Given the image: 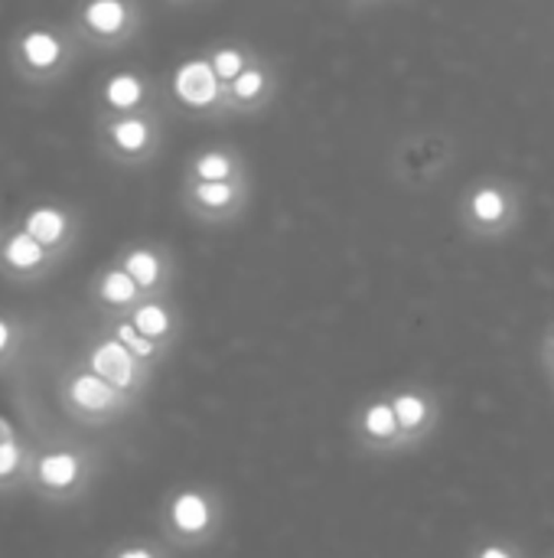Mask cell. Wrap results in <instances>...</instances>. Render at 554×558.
Returning a JSON list of instances; mask_svg holds the SVG:
<instances>
[{
	"label": "cell",
	"instance_id": "1",
	"mask_svg": "<svg viewBox=\"0 0 554 558\" xmlns=\"http://www.w3.org/2000/svg\"><path fill=\"white\" fill-rule=\"evenodd\" d=\"M229 504L219 487L183 484L160 507V536L173 549H206L216 546L225 533Z\"/></svg>",
	"mask_w": 554,
	"mask_h": 558
},
{
	"label": "cell",
	"instance_id": "28",
	"mask_svg": "<svg viewBox=\"0 0 554 558\" xmlns=\"http://www.w3.org/2000/svg\"><path fill=\"white\" fill-rule=\"evenodd\" d=\"M10 438H16V428L7 415H0V441H10Z\"/></svg>",
	"mask_w": 554,
	"mask_h": 558
},
{
	"label": "cell",
	"instance_id": "15",
	"mask_svg": "<svg viewBox=\"0 0 554 558\" xmlns=\"http://www.w3.org/2000/svg\"><path fill=\"white\" fill-rule=\"evenodd\" d=\"M16 226L26 229L39 245H46L59 258H65L72 252V245L82 232L78 213L62 203H33L20 213Z\"/></svg>",
	"mask_w": 554,
	"mask_h": 558
},
{
	"label": "cell",
	"instance_id": "26",
	"mask_svg": "<svg viewBox=\"0 0 554 558\" xmlns=\"http://www.w3.org/2000/svg\"><path fill=\"white\" fill-rule=\"evenodd\" d=\"M108 558H170V553L160 546V543H144V539H134V543H124L118 546Z\"/></svg>",
	"mask_w": 554,
	"mask_h": 558
},
{
	"label": "cell",
	"instance_id": "2",
	"mask_svg": "<svg viewBox=\"0 0 554 558\" xmlns=\"http://www.w3.org/2000/svg\"><path fill=\"white\" fill-rule=\"evenodd\" d=\"M526 219V193L509 177H477L457 199V222L473 242H503Z\"/></svg>",
	"mask_w": 554,
	"mask_h": 558
},
{
	"label": "cell",
	"instance_id": "30",
	"mask_svg": "<svg viewBox=\"0 0 554 558\" xmlns=\"http://www.w3.org/2000/svg\"><path fill=\"white\" fill-rule=\"evenodd\" d=\"M170 3H189V0H170Z\"/></svg>",
	"mask_w": 554,
	"mask_h": 558
},
{
	"label": "cell",
	"instance_id": "22",
	"mask_svg": "<svg viewBox=\"0 0 554 558\" xmlns=\"http://www.w3.org/2000/svg\"><path fill=\"white\" fill-rule=\"evenodd\" d=\"M206 56H209V65H212V72L219 75V82L222 85H229L255 56H258V49L251 46V43H238V39H229V43H216V46H209L206 49Z\"/></svg>",
	"mask_w": 554,
	"mask_h": 558
},
{
	"label": "cell",
	"instance_id": "12",
	"mask_svg": "<svg viewBox=\"0 0 554 558\" xmlns=\"http://www.w3.org/2000/svg\"><path fill=\"white\" fill-rule=\"evenodd\" d=\"M170 101L189 114L225 118V85L209 65V56H189L170 75Z\"/></svg>",
	"mask_w": 554,
	"mask_h": 558
},
{
	"label": "cell",
	"instance_id": "20",
	"mask_svg": "<svg viewBox=\"0 0 554 558\" xmlns=\"http://www.w3.org/2000/svg\"><path fill=\"white\" fill-rule=\"evenodd\" d=\"M127 320L153 343L167 347L173 353V347L180 343V333H183V317L173 304V298H144L140 304H134L127 311Z\"/></svg>",
	"mask_w": 554,
	"mask_h": 558
},
{
	"label": "cell",
	"instance_id": "16",
	"mask_svg": "<svg viewBox=\"0 0 554 558\" xmlns=\"http://www.w3.org/2000/svg\"><path fill=\"white\" fill-rule=\"evenodd\" d=\"M62 258L52 255L46 245H39L26 229L10 226L0 232V275H7L10 281L29 284L46 278Z\"/></svg>",
	"mask_w": 554,
	"mask_h": 558
},
{
	"label": "cell",
	"instance_id": "27",
	"mask_svg": "<svg viewBox=\"0 0 554 558\" xmlns=\"http://www.w3.org/2000/svg\"><path fill=\"white\" fill-rule=\"evenodd\" d=\"M539 363H542L545 376H554V324L545 330V337L539 343Z\"/></svg>",
	"mask_w": 554,
	"mask_h": 558
},
{
	"label": "cell",
	"instance_id": "23",
	"mask_svg": "<svg viewBox=\"0 0 554 558\" xmlns=\"http://www.w3.org/2000/svg\"><path fill=\"white\" fill-rule=\"evenodd\" d=\"M29 468H33V458L26 445L20 441V435L10 441H0V487L16 484V477H29Z\"/></svg>",
	"mask_w": 554,
	"mask_h": 558
},
{
	"label": "cell",
	"instance_id": "19",
	"mask_svg": "<svg viewBox=\"0 0 554 558\" xmlns=\"http://www.w3.org/2000/svg\"><path fill=\"white\" fill-rule=\"evenodd\" d=\"M251 177L248 160L232 144H206L189 154L183 167V180H202V183H222V180H245Z\"/></svg>",
	"mask_w": 554,
	"mask_h": 558
},
{
	"label": "cell",
	"instance_id": "10",
	"mask_svg": "<svg viewBox=\"0 0 554 558\" xmlns=\"http://www.w3.org/2000/svg\"><path fill=\"white\" fill-rule=\"evenodd\" d=\"M389 396H392V405H395L408 454L424 448L441 432V422H444L441 392L434 386H428V383L408 379V383H398L395 389H389Z\"/></svg>",
	"mask_w": 554,
	"mask_h": 558
},
{
	"label": "cell",
	"instance_id": "33",
	"mask_svg": "<svg viewBox=\"0 0 554 558\" xmlns=\"http://www.w3.org/2000/svg\"><path fill=\"white\" fill-rule=\"evenodd\" d=\"M552 558H554V556H552Z\"/></svg>",
	"mask_w": 554,
	"mask_h": 558
},
{
	"label": "cell",
	"instance_id": "4",
	"mask_svg": "<svg viewBox=\"0 0 554 558\" xmlns=\"http://www.w3.org/2000/svg\"><path fill=\"white\" fill-rule=\"evenodd\" d=\"M95 144L104 160L137 170L160 157L163 150V111L160 105L127 111V114H95Z\"/></svg>",
	"mask_w": 554,
	"mask_h": 558
},
{
	"label": "cell",
	"instance_id": "13",
	"mask_svg": "<svg viewBox=\"0 0 554 558\" xmlns=\"http://www.w3.org/2000/svg\"><path fill=\"white\" fill-rule=\"evenodd\" d=\"M281 88V72L271 56L258 52L229 85H225V114L229 118H248L261 114L274 105Z\"/></svg>",
	"mask_w": 554,
	"mask_h": 558
},
{
	"label": "cell",
	"instance_id": "3",
	"mask_svg": "<svg viewBox=\"0 0 554 558\" xmlns=\"http://www.w3.org/2000/svg\"><path fill=\"white\" fill-rule=\"evenodd\" d=\"M82 43L72 33V26H56V23H26L10 36L7 56L10 69L23 85L46 88L56 85L69 75L75 65Z\"/></svg>",
	"mask_w": 554,
	"mask_h": 558
},
{
	"label": "cell",
	"instance_id": "6",
	"mask_svg": "<svg viewBox=\"0 0 554 558\" xmlns=\"http://www.w3.org/2000/svg\"><path fill=\"white\" fill-rule=\"evenodd\" d=\"M59 399H62V409L82 425H111L137 405V399L114 389L108 379L91 373L85 363L62 373Z\"/></svg>",
	"mask_w": 554,
	"mask_h": 558
},
{
	"label": "cell",
	"instance_id": "18",
	"mask_svg": "<svg viewBox=\"0 0 554 558\" xmlns=\"http://www.w3.org/2000/svg\"><path fill=\"white\" fill-rule=\"evenodd\" d=\"M88 298L95 304V311L101 317H114V314H127L134 304L144 301V291L137 288V281L114 262H108L104 268L95 271L91 284H88Z\"/></svg>",
	"mask_w": 554,
	"mask_h": 558
},
{
	"label": "cell",
	"instance_id": "9",
	"mask_svg": "<svg viewBox=\"0 0 554 558\" xmlns=\"http://www.w3.org/2000/svg\"><path fill=\"white\" fill-rule=\"evenodd\" d=\"M91 474H95L91 454L82 451V448L62 445V448L39 451L33 458L29 484L39 494L52 497V500H72V497H78L91 484Z\"/></svg>",
	"mask_w": 554,
	"mask_h": 558
},
{
	"label": "cell",
	"instance_id": "8",
	"mask_svg": "<svg viewBox=\"0 0 554 558\" xmlns=\"http://www.w3.org/2000/svg\"><path fill=\"white\" fill-rule=\"evenodd\" d=\"M180 206L199 226H232L251 206V177L222 180V183L183 180L180 183Z\"/></svg>",
	"mask_w": 554,
	"mask_h": 558
},
{
	"label": "cell",
	"instance_id": "14",
	"mask_svg": "<svg viewBox=\"0 0 554 558\" xmlns=\"http://www.w3.org/2000/svg\"><path fill=\"white\" fill-rule=\"evenodd\" d=\"M118 265L137 281L144 298H167L176 284V258L163 242H131L118 252Z\"/></svg>",
	"mask_w": 554,
	"mask_h": 558
},
{
	"label": "cell",
	"instance_id": "21",
	"mask_svg": "<svg viewBox=\"0 0 554 558\" xmlns=\"http://www.w3.org/2000/svg\"><path fill=\"white\" fill-rule=\"evenodd\" d=\"M104 320V330L111 333V337H118L140 363H147L150 369H157L167 356H170V350L167 347H160V343H153V340H147L131 320H127V314H114V317H101Z\"/></svg>",
	"mask_w": 554,
	"mask_h": 558
},
{
	"label": "cell",
	"instance_id": "29",
	"mask_svg": "<svg viewBox=\"0 0 554 558\" xmlns=\"http://www.w3.org/2000/svg\"><path fill=\"white\" fill-rule=\"evenodd\" d=\"M353 3H362V7H376V3H385V0H353Z\"/></svg>",
	"mask_w": 554,
	"mask_h": 558
},
{
	"label": "cell",
	"instance_id": "25",
	"mask_svg": "<svg viewBox=\"0 0 554 558\" xmlns=\"http://www.w3.org/2000/svg\"><path fill=\"white\" fill-rule=\"evenodd\" d=\"M26 343V327L13 314H0V369L10 366Z\"/></svg>",
	"mask_w": 554,
	"mask_h": 558
},
{
	"label": "cell",
	"instance_id": "7",
	"mask_svg": "<svg viewBox=\"0 0 554 558\" xmlns=\"http://www.w3.org/2000/svg\"><path fill=\"white\" fill-rule=\"evenodd\" d=\"M349 441L362 458H372V461H392V458L408 454L389 392H372L353 409Z\"/></svg>",
	"mask_w": 554,
	"mask_h": 558
},
{
	"label": "cell",
	"instance_id": "11",
	"mask_svg": "<svg viewBox=\"0 0 554 558\" xmlns=\"http://www.w3.org/2000/svg\"><path fill=\"white\" fill-rule=\"evenodd\" d=\"M82 363L98 373L101 379H108L114 389H121L131 399H140L153 379V369L147 363H140L118 337H111L108 330H101L82 353Z\"/></svg>",
	"mask_w": 554,
	"mask_h": 558
},
{
	"label": "cell",
	"instance_id": "5",
	"mask_svg": "<svg viewBox=\"0 0 554 558\" xmlns=\"http://www.w3.org/2000/svg\"><path fill=\"white\" fill-rule=\"evenodd\" d=\"M72 33L82 49H121L144 29V7L137 0H82L72 16Z\"/></svg>",
	"mask_w": 554,
	"mask_h": 558
},
{
	"label": "cell",
	"instance_id": "17",
	"mask_svg": "<svg viewBox=\"0 0 554 558\" xmlns=\"http://www.w3.org/2000/svg\"><path fill=\"white\" fill-rule=\"evenodd\" d=\"M150 105H160L157 85L137 69H118L111 75H104V82L95 92L98 114H127V111L150 108Z\"/></svg>",
	"mask_w": 554,
	"mask_h": 558
},
{
	"label": "cell",
	"instance_id": "31",
	"mask_svg": "<svg viewBox=\"0 0 554 558\" xmlns=\"http://www.w3.org/2000/svg\"><path fill=\"white\" fill-rule=\"evenodd\" d=\"M549 383H552V392H554V376H549Z\"/></svg>",
	"mask_w": 554,
	"mask_h": 558
},
{
	"label": "cell",
	"instance_id": "24",
	"mask_svg": "<svg viewBox=\"0 0 554 558\" xmlns=\"http://www.w3.org/2000/svg\"><path fill=\"white\" fill-rule=\"evenodd\" d=\"M467 558H529L522 543L503 533H483L470 543Z\"/></svg>",
	"mask_w": 554,
	"mask_h": 558
},
{
	"label": "cell",
	"instance_id": "32",
	"mask_svg": "<svg viewBox=\"0 0 554 558\" xmlns=\"http://www.w3.org/2000/svg\"><path fill=\"white\" fill-rule=\"evenodd\" d=\"M0 232H3V229H0Z\"/></svg>",
	"mask_w": 554,
	"mask_h": 558
}]
</instances>
